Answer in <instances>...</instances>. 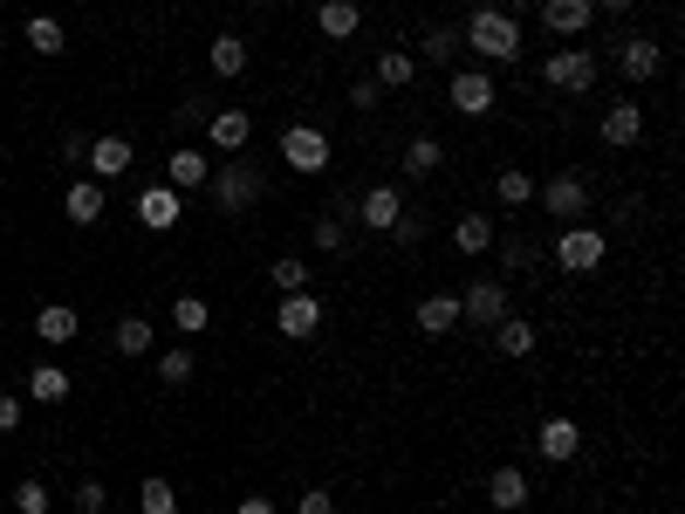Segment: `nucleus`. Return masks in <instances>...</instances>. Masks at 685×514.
<instances>
[{
    "instance_id": "obj_34",
    "label": "nucleus",
    "mask_w": 685,
    "mask_h": 514,
    "mask_svg": "<svg viewBox=\"0 0 685 514\" xmlns=\"http://www.w3.org/2000/svg\"><path fill=\"white\" fill-rule=\"evenodd\" d=\"M494 199H500V206H535V178H528V172H515V165H507V172L494 178Z\"/></svg>"
},
{
    "instance_id": "obj_19",
    "label": "nucleus",
    "mask_w": 685,
    "mask_h": 514,
    "mask_svg": "<svg viewBox=\"0 0 685 514\" xmlns=\"http://www.w3.org/2000/svg\"><path fill=\"white\" fill-rule=\"evenodd\" d=\"M206 151H172V159H165V186L172 192H206Z\"/></svg>"
},
{
    "instance_id": "obj_21",
    "label": "nucleus",
    "mask_w": 685,
    "mask_h": 514,
    "mask_svg": "<svg viewBox=\"0 0 685 514\" xmlns=\"http://www.w3.org/2000/svg\"><path fill=\"white\" fill-rule=\"evenodd\" d=\"M487 501H494L500 514L528 507V474H521V467H494V474H487Z\"/></svg>"
},
{
    "instance_id": "obj_17",
    "label": "nucleus",
    "mask_w": 685,
    "mask_h": 514,
    "mask_svg": "<svg viewBox=\"0 0 685 514\" xmlns=\"http://www.w3.org/2000/svg\"><path fill=\"white\" fill-rule=\"evenodd\" d=\"M398 213H404V192H398V186H370V192L357 199V220L370 226V234H391Z\"/></svg>"
},
{
    "instance_id": "obj_3",
    "label": "nucleus",
    "mask_w": 685,
    "mask_h": 514,
    "mask_svg": "<svg viewBox=\"0 0 685 514\" xmlns=\"http://www.w3.org/2000/svg\"><path fill=\"white\" fill-rule=\"evenodd\" d=\"M597 75H603L597 48H555V56L542 62V83H548V90H563V96H590V90H597Z\"/></svg>"
},
{
    "instance_id": "obj_24",
    "label": "nucleus",
    "mask_w": 685,
    "mask_h": 514,
    "mask_svg": "<svg viewBox=\"0 0 685 514\" xmlns=\"http://www.w3.org/2000/svg\"><path fill=\"white\" fill-rule=\"evenodd\" d=\"M69 392H75V377H69L62 364H35V371H28V398H35V405H62Z\"/></svg>"
},
{
    "instance_id": "obj_25",
    "label": "nucleus",
    "mask_w": 685,
    "mask_h": 514,
    "mask_svg": "<svg viewBox=\"0 0 685 514\" xmlns=\"http://www.w3.org/2000/svg\"><path fill=\"white\" fill-rule=\"evenodd\" d=\"M494 350L500 357H535V323L528 316H500L494 323Z\"/></svg>"
},
{
    "instance_id": "obj_13",
    "label": "nucleus",
    "mask_w": 685,
    "mask_h": 514,
    "mask_svg": "<svg viewBox=\"0 0 685 514\" xmlns=\"http://www.w3.org/2000/svg\"><path fill=\"white\" fill-rule=\"evenodd\" d=\"M83 159L96 165V178H123L138 165V151H131V138H117V131H104V138H90V151Z\"/></svg>"
},
{
    "instance_id": "obj_46",
    "label": "nucleus",
    "mask_w": 685,
    "mask_h": 514,
    "mask_svg": "<svg viewBox=\"0 0 685 514\" xmlns=\"http://www.w3.org/2000/svg\"><path fill=\"white\" fill-rule=\"evenodd\" d=\"M234 514H274V501H261V494H253V501H240Z\"/></svg>"
},
{
    "instance_id": "obj_31",
    "label": "nucleus",
    "mask_w": 685,
    "mask_h": 514,
    "mask_svg": "<svg viewBox=\"0 0 685 514\" xmlns=\"http://www.w3.org/2000/svg\"><path fill=\"white\" fill-rule=\"evenodd\" d=\"M110 343H117V357H151V316H123Z\"/></svg>"
},
{
    "instance_id": "obj_4",
    "label": "nucleus",
    "mask_w": 685,
    "mask_h": 514,
    "mask_svg": "<svg viewBox=\"0 0 685 514\" xmlns=\"http://www.w3.org/2000/svg\"><path fill=\"white\" fill-rule=\"evenodd\" d=\"M603 254H611L603 226L576 220V226H563V241H555V268H563V274H597V268H603Z\"/></svg>"
},
{
    "instance_id": "obj_9",
    "label": "nucleus",
    "mask_w": 685,
    "mask_h": 514,
    "mask_svg": "<svg viewBox=\"0 0 685 514\" xmlns=\"http://www.w3.org/2000/svg\"><path fill=\"white\" fill-rule=\"evenodd\" d=\"M500 316H515V302H507V281H473V289L460 295V323L494 329Z\"/></svg>"
},
{
    "instance_id": "obj_36",
    "label": "nucleus",
    "mask_w": 685,
    "mask_h": 514,
    "mask_svg": "<svg viewBox=\"0 0 685 514\" xmlns=\"http://www.w3.org/2000/svg\"><path fill=\"white\" fill-rule=\"evenodd\" d=\"M418 48H425V62H433V69H446L452 56H460V28H425Z\"/></svg>"
},
{
    "instance_id": "obj_7",
    "label": "nucleus",
    "mask_w": 685,
    "mask_h": 514,
    "mask_svg": "<svg viewBox=\"0 0 685 514\" xmlns=\"http://www.w3.org/2000/svg\"><path fill=\"white\" fill-rule=\"evenodd\" d=\"M274 329H282L288 343H309L316 329H322V295H316V289H295V295H282V308H274Z\"/></svg>"
},
{
    "instance_id": "obj_22",
    "label": "nucleus",
    "mask_w": 685,
    "mask_h": 514,
    "mask_svg": "<svg viewBox=\"0 0 685 514\" xmlns=\"http://www.w3.org/2000/svg\"><path fill=\"white\" fill-rule=\"evenodd\" d=\"M418 329H425V337H446V329H460V295H425L418 302Z\"/></svg>"
},
{
    "instance_id": "obj_14",
    "label": "nucleus",
    "mask_w": 685,
    "mask_h": 514,
    "mask_svg": "<svg viewBox=\"0 0 685 514\" xmlns=\"http://www.w3.org/2000/svg\"><path fill=\"white\" fill-rule=\"evenodd\" d=\"M597 131H603V144H611V151H630V144L645 138V110H638V103H611Z\"/></svg>"
},
{
    "instance_id": "obj_23",
    "label": "nucleus",
    "mask_w": 685,
    "mask_h": 514,
    "mask_svg": "<svg viewBox=\"0 0 685 514\" xmlns=\"http://www.w3.org/2000/svg\"><path fill=\"white\" fill-rule=\"evenodd\" d=\"M75 329H83V316H75L69 302H48L42 316H35V337L42 343H75Z\"/></svg>"
},
{
    "instance_id": "obj_30",
    "label": "nucleus",
    "mask_w": 685,
    "mask_h": 514,
    "mask_svg": "<svg viewBox=\"0 0 685 514\" xmlns=\"http://www.w3.org/2000/svg\"><path fill=\"white\" fill-rule=\"evenodd\" d=\"M446 165V144L433 138V131H425V138H412V144H404V172H412V178H425V172H439Z\"/></svg>"
},
{
    "instance_id": "obj_16",
    "label": "nucleus",
    "mask_w": 685,
    "mask_h": 514,
    "mask_svg": "<svg viewBox=\"0 0 685 514\" xmlns=\"http://www.w3.org/2000/svg\"><path fill=\"white\" fill-rule=\"evenodd\" d=\"M104 178H75V186H69V199H62V213H69V226H96V220H104Z\"/></svg>"
},
{
    "instance_id": "obj_28",
    "label": "nucleus",
    "mask_w": 685,
    "mask_h": 514,
    "mask_svg": "<svg viewBox=\"0 0 685 514\" xmlns=\"http://www.w3.org/2000/svg\"><path fill=\"white\" fill-rule=\"evenodd\" d=\"M412 75H418V56H404V48H385V56H377V75H370V83H377V90H404Z\"/></svg>"
},
{
    "instance_id": "obj_11",
    "label": "nucleus",
    "mask_w": 685,
    "mask_h": 514,
    "mask_svg": "<svg viewBox=\"0 0 685 514\" xmlns=\"http://www.w3.org/2000/svg\"><path fill=\"white\" fill-rule=\"evenodd\" d=\"M535 453L548 459V467H569V459L582 453V425L576 419H542L535 425Z\"/></svg>"
},
{
    "instance_id": "obj_27",
    "label": "nucleus",
    "mask_w": 685,
    "mask_h": 514,
    "mask_svg": "<svg viewBox=\"0 0 685 514\" xmlns=\"http://www.w3.org/2000/svg\"><path fill=\"white\" fill-rule=\"evenodd\" d=\"M206 62H213V75H226V83H234V75H247V42H240V35H213Z\"/></svg>"
},
{
    "instance_id": "obj_41",
    "label": "nucleus",
    "mask_w": 685,
    "mask_h": 514,
    "mask_svg": "<svg viewBox=\"0 0 685 514\" xmlns=\"http://www.w3.org/2000/svg\"><path fill=\"white\" fill-rule=\"evenodd\" d=\"M487 254H500V268H535V247L528 241H494Z\"/></svg>"
},
{
    "instance_id": "obj_2",
    "label": "nucleus",
    "mask_w": 685,
    "mask_h": 514,
    "mask_svg": "<svg viewBox=\"0 0 685 514\" xmlns=\"http://www.w3.org/2000/svg\"><path fill=\"white\" fill-rule=\"evenodd\" d=\"M206 192H213L220 213H247V206L268 192V178H261V165H253V159H226V165L206 178Z\"/></svg>"
},
{
    "instance_id": "obj_5",
    "label": "nucleus",
    "mask_w": 685,
    "mask_h": 514,
    "mask_svg": "<svg viewBox=\"0 0 685 514\" xmlns=\"http://www.w3.org/2000/svg\"><path fill=\"white\" fill-rule=\"evenodd\" d=\"M535 206H542V213H548V220H563V226H576L582 213H590V178H582V172H555V178H548V186L535 192Z\"/></svg>"
},
{
    "instance_id": "obj_40",
    "label": "nucleus",
    "mask_w": 685,
    "mask_h": 514,
    "mask_svg": "<svg viewBox=\"0 0 685 514\" xmlns=\"http://www.w3.org/2000/svg\"><path fill=\"white\" fill-rule=\"evenodd\" d=\"M391 241H398V247H418V241H425V220L412 213V206H404V213L391 220Z\"/></svg>"
},
{
    "instance_id": "obj_29",
    "label": "nucleus",
    "mask_w": 685,
    "mask_h": 514,
    "mask_svg": "<svg viewBox=\"0 0 685 514\" xmlns=\"http://www.w3.org/2000/svg\"><path fill=\"white\" fill-rule=\"evenodd\" d=\"M206 323H213L206 295H179L172 302V329H179V337H206Z\"/></svg>"
},
{
    "instance_id": "obj_20",
    "label": "nucleus",
    "mask_w": 685,
    "mask_h": 514,
    "mask_svg": "<svg viewBox=\"0 0 685 514\" xmlns=\"http://www.w3.org/2000/svg\"><path fill=\"white\" fill-rule=\"evenodd\" d=\"M206 138H213V151H247L253 117H247V110H213V117H206Z\"/></svg>"
},
{
    "instance_id": "obj_39",
    "label": "nucleus",
    "mask_w": 685,
    "mask_h": 514,
    "mask_svg": "<svg viewBox=\"0 0 685 514\" xmlns=\"http://www.w3.org/2000/svg\"><path fill=\"white\" fill-rule=\"evenodd\" d=\"M110 507V487L104 480H83V487H75V514H104Z\"/></svg>"
},
{
    "instance_id": "obj_15",
    "label": "nucleus",
    "mask_w": 685,
    "mask_h": 514,
    "mask_svg": "<svg viewBox=\"0 0 685 514\" xmlns=\"http://www.w3.org/2000/svg\"><path fill=\"white\" fill-rule=\"evenodd\" d=\"M617 69L630 75V83H651V75H658V69H665V48H658L651 35H630V42L617 48Z\"/></svg>"
},
{
    "instance_id": "obj_42",
    "label": "nucleus",
    "mask_w": 685,
    "mask_h": 514,
    "mask_svg": "<svg viewBox=\"0 0 685 514\" xmlns=\"http://www.w3.org/2000/svg\"><path fill=\"white\" fill-rule=\"evenodd\" d=\"M343 234H350L343 213H322V220H316V247H322V254H336V247H343Z\"/></svg>"
},
{
    "instance_id": "obj_1",
    "label": "nucleus",
    "mask_w": 685,
    "mask_h": 514,
    "mask_svg": "<svg viewBox=\"0 0 685 514\" xmlns=\"http://www.w3.org/2000/svg\"><path fill=\"white\" fill-rule=\"evenodd\" d=\"M460 42L473 48L480 62H515L521 56V21L507 8H473V21L460 28Z\"/></svg>"
},
{
    "instance_id": "obj_35",
    "label": "nucleus",
    "mask_w": 685,
    "mask_h": 514,
    "mask_svg": "<svg viewBox=\"0 0 685 514\" xmlns=\"http://www.w3.org/2000/svg\"><path fill=\"white\" fill-rule=\"evenodd\" d=\"M268 281H274V289H282V295H295V289H309V261H302V254H282V261H274V268H268Z\"/></svg>"
},
{
    "instance_id": "obj_43",
    "label": "nucleus",
    "mask_w": 685,
    "mask_h": 514,
    "mask_svg": "<svg viewBox=\"0 0 685 514\" xmlns=\"http://www.w3.org/2000/svg\"><path fill=\"white\" fill-rule=\"evenodd\" d=\"M295 514H336V494H329V487H302V494H295Z\"/></svg>"
},
{
    "instance_id": "obj_48",
    "label": "nucleus",
    "mask_w": 685,
    "mask_h": 514,
    "mask_svg": "<svg viewBox=\"0 0 685 514\" xmlns=\"http://www.w3.org/2000/svg\"><path fill=\"white\" fill-rule=\"evenodd\" d=\"M247 8H268V0H247Z\"/></svg>"
},
{
    "instance_id": "obj_10",
    "label": "nucleus",
    "mask_w": 685,
    "mask_h": 514,
    "mask_svg": "<svg viewBox=\"0 0 685 514\" xmlns=\"http://www.w3.org/2000/svg\"><path fill=\"white\" fill-rule=\"evenodd\" d=\"M542 28L563 35V42L590 35V28H597V0H542Z\"/></svg>"
},
{
    "instance_id": "obj_45",
    "label": "nucleus",
    "mask_w": 685,
    "mask_h": 514,
    "mask_svg": "<svg viewBox=\"0 0 685 514\" xmlns=\"http://www.w3.org/2000/svg\"><path fill=\"white\" fill-rule=\"evenodd\" d=\"M0 432H21V398H0Z\"/></svg>"
},
{
    "instance_id": "obj_8",
    "label": "nucleus",
    "mask_w": 685,
    "mask_h": 514,
    "mask_svg": "<svg viewBox=\"0 0 685 514\" xmlns=\"http://www.w3.org/2000/svg\"><path fill=\"white\" fill-rule=\"evenodd\" d=\"M494 75L487 69H460V75H452V83H446V103H452V110H460V117H487L494 110Z\"/></svg>"
},
{
    "instance_id": "obj_49",
    "label": "nucleus",
    "mask_w": 685,
    "mask_h": 514,
    "mask_svg": "<svg viewBox=\"0 0 685 514\" xmlns=\"http://www.w3.org/2000/svg\"><path fill=\"white\" fill-rule=\"evenodd\" d=\"M357 8H364V0H357Z\"/></svg>"
},
{
    "instance_id": "obj_18",
    "label": "nucleus",
    "mask_w": 685,
    "mask_h": 514,
    "mask_svg": "<svg viewBox=\"0 0 685 514\" xmlns=\"http://www.w3.org/2000/svg\"><path fill=\"white\" fill-rule=\"evenodd\" d=\"M316 28L329 42H350V35L364 28V8H357V0H316Z\"/></svg>"
},
{
    "instance_id": "obj_38",
    "label": "nucleus",
    "mask_w": 685,
    "mask_h": 514,
    "mask_svg": "<svg viewBox=\"0 0 685 514\" xmlns=\"http://www.w3.org/2000/svg\"><path fill=\"white\" fill-rule=\"evenodd\" d=\"M48 507H56L48 480H21V487H14V514H48Z\"/></svg>"
},
{
    "instance_id": "obj_47",
    "label": "nucleus",
    "mask_w": 685,
    "mask_h": 514,
    "mask_svg": "<svg viewBox=\"0 0 685 514\" xmlns=\"http://www.w3.org/2000/svg\"><path fill=\"white\" fill-rule=\"evenodd\" d=\"M597 14H630V0H597Z\"/></svg>"
},
{
    "instance_id": "obj_26",
    "label": "nucleus",
    "mask_w": 685,
    "mask_h": 514,
    "mask_svg": "<svg viewBox=\"0 0 685 514\" xmlns=\"http://www.w3.org/2000/svg\"><path fill=\"white\" fill-rule=\"evenodd\" d=\"M500 234H494V220L487 213H460V220H452V247H460V254H487Z\"/></svg>"
},
{
    "instance_id": "obj_32",
    "label": "nucleus",
    "mask_w": 685,
    "mask_h": 514,
    "mask_svg": "<svg viewBox=\"0 0 685 514\" xmlns=\"http://www.w3.org/2000/svg\"><path fill=\"white\" fill-rule=\"evenodd\" d=\"M138 507H144V514H179V487L151 474V480H138Z\"/></svg>"
},
{
    "instance_id": "obj_12",
    "label": "nucleus",
    "mask_w": 685,
    "mask_h": 514,
    "mask_svg": "<svg viewBox=\"0 0 685 514\" xmlns=\"http://www.w3.org/2000/svg\"><path fill=\"white\" fill-rule=\"evenodd\" d=\"M186 213V192H172V186H144L138 192V226H151V234H172Z\"/></svg>"
},
{
    "instance_id": "obj_37",
    "label": "nucleus",
    "mask_w": 685,
    "mask_h": 514,
    "mask_svg": "<svg viewBox=\"0 0 685 514\" xmlns=\"http://www.w3.org/2000/svg\"><path fill=\"white\" fill-rule=\"evenodd\" d=\"M192 371H199L192 350H165V357H158V384H172V392H179V384H192Z\"/></svg>"
},
{
    "instance_id": "obj_44",
    "label": "nucleus",
    "mask_w": 685,
    "mask_h": 514,
    "mask_svg": "<svg viewBox=\"0 0 685 514\" xmlns=\"http://www.w3.org/2000/svg\"><path fill=\"white\" fill-rule=\"evenodd\" d=\"M377 103H385V90H377V83H370V75H364V83H357V90H350V110H377Z\"/></svg>"
},
{
    "instance_id": "obj_6",
    "label": "nucleus",
    "mask_w": 685,
    "mask_h": 514,
    "mask_svg": "<svg viewBox=\"0 0 685 514\" xmlns=\"http://www.w3.org/2000/svg\"><path fill=\"white\" fill-rule=\"evenodd\" d=\"M282 165L288 172H329V131L322 124H288L282 131Z\"/></svg>"
},
{
    "instance_id": "obj_33",
    "label": "nucleus",
    "mask_w": 685,
    "mask_h": 514,
    "mask_svg": "<svg viewBox=\"0 0 685 514\" xmlns=\"http://www.w3.org/2000/svg\"><path fill=\"white\" fill-rule=\"evenodd\" d=\"M28 48H35V56H62V48H69L62 21H56V14H35V21H28Z\"/></svg>"
}]
</instances>
